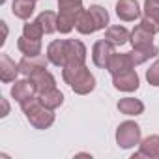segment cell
I'll return each instance as SVG.
<instances>
[{
    "instance_id": "cell-20",
    "label": "cell",
    "mask_w": 159,
    "mask_h": 159,
    "mask_svg": "<svg viewBox=\"0 0 159 159\" xmlns=\"http://www.w3.org/2000/svg\"><path fill=\"white\" fill-rule=\"evenodd\" d=\"M36 10V0H13V4H11V11L17 19H30V15L34 13Z\"/></svg>"
},
{
    "instance_id": "cell-13",
    "label": "cell",
    "mask_w": 159,
    "mask_h": 159,
    "mask_svg": "<svg viewBox=\"0 0 159 159\" xmlns=\"http://www.w3.org/2000/svg\"><path fill=\"white\" fill-rule=\"evenodd\" d=\"M137 157L157 159L159 157V135H148L144 140H140V150L133 155V159Z\"/></svg>"
},
{
    "instance_id": "cell-7",
    "label": "cell",
    "mask_w": 159,
    "mask_h": 159,
    "mask_svg": "<svg viewBox=\"0 0 159 159\" xmlns=\"http://www.w3.org/2000/svg\"><path fill=\"white\" fill-rule=\"evenodd\" d=\"M38 96V90H36V84L30 77L26 79H21V81H15V84L11 86V98L21 105L23 101L30 99V98H36Z\"/></svg>"
},
{
    "instance_id": "cell-9",
    "label": "cell",
    "mask_w": 159,
    "mask_h": 159,
    "mask_svg": "<svg viewBox=\"0 0 159 159\" xmlns=\"http://www.w3.org/2000/svg\"><path fill=\"white\" fill-rule=\"evenodd\" d=\"M66 64H86V47L81 39H66Z\"/></svg>"
},
{
    "instance_id": "cell-27",
    "label": "cell",
    "mask_w": 159,
    "mask_h": 159,
    "mask_svg": "<svg viewBox=\"0 0 159 159\" xmlns=\"http://www.w3.org/2000/svg\"><path fill=\"white\" fill-rule=\"evenodd\" d=\"M43 34H45V32H43V26L39 25L38 19H36V21H30V23H26V25L23 26V36H26V38H30V39H41Z\"/></svg>"
},
{
    "instance_id": "cell-21",
    "label": "cell",
    "mask_w": 159,
    "mask_h": 159,
    "mask_svg": "<svg viewBox=\"0 0 159 159\" xmlns=\"http://www.w3.org/2000/svg\"><path fill=\"white\" fill-rule=\"evenodd\" d=\"M17 49L25 56H38L41 54V39H30L26 36H21L17 41Z\"/></svg>"
},
{
    "instance_id": "cell-2",
    "label": "cell",
    "mask_w": 159,
    "mask_h": 159,
    "mask_svg": "<svg viewBox=\"0 0 159 159\" xmlns=\"http://www.w3.org/2000/svg\"><path fill=\"white\" fill-rule=\"evenodd\" d=\"M21 109L26 116V120L30 122V125H34L36 129H47L54 124V112L52 109H47L39 98H30L26 101L21 103Z\"/></svg>"
},
{
    "instance_id": "cell-23",
    "label": "cell",
    "mask_w": 159,
    "mask_h": 159,
    "mask_svg": "<svg viewBox=\"0 0 159 159\" xmlns=\"http://www.w3.org/2000/svg\"><path fill=\"white\" fill-rule=\"evenodd\" d=\"M157 54H159V49L155 45H152L148 49H131L129 51V56L133 60V66H140V64H144L146 60H150V58H153Z\"/></svg>"
},
{
    "instance_id": "cell-5",
    "label": "cell",
    "mask_w": 159,
    "mask_h": 159,
    "mask_svg": "<svg viewBox=\"0 0 159 159\" xmlns=\"http://www.w3.org/2000/svg\"><path fill=\"white\" fill-rule=\"evenodd\" d=\"M112 54H114V45L109 43L105 38L103 39H98L94 43V47H92V62L98 67H101V69H107L109 67V62H111Z\"/></svg>"
},
{
    "instance_id": "cell-31",
    "label": "cell",
    "mask_w": 159,
    "mask_h": 159,
    "mask_svg": "<svg viewBox=\"0 0 159 159\" xmlns=\"http://www.w3.org/2000/svg\"><path fill=\"white\" fill-rule=\"evenodd\" d=\"M144 6H159V0H146Z\"/></svg>"
},
{
    "instance_id": "cell-4",
    "label": "cell",
    "mask_w": 159,
    "mask_h": 159,
    "mask_svg": "<svg viewBox=\"0 0 159 159\" xmlns=\"http://www.w3.org/2000/svg\"><path fill=\"white\" fill-rule=\"evenodd\" d=\"M58 10L60 11H58L56 28H58L60 34H69L75 28L79 17H81V13L84 11V8H83V4H77V6H60Z\"/></svg>"
},
{
    "instance_id": "cell-1",
    "label": "cell",
    "mask_w": 159,
    "mask_h": 159,
    "mask_svg": "<svg viewBox=\"0 0 159 159\" xmlns=\"http://www.w3.org/2000/svg\"><path fill=\"white\" fill-rule=\"evenodd\" d=\"M62 77L79 96H86L96 88V77L90 73L86 64H66L62 67Z\"/></svg>"
},
{
    "instance_id": "cell-17",
    "label": "cell",
    "mask_w": 159,
    "mask_h": 159,
    "mask_svg": "<svg viewBox=\"0 0 159 159\" xmlns=\"http://www.w3.org/2000/svg\"><path fill=\"white\" fill-rule=\"evenodd\" d=\"M129 36H131V32H129L125 26H120V25L109 26V28L105 30V39H107L109 43H112L114 47H120V45L127 43V41H129Z\"/></svg>"
},
{
    "instance_id": "cell-12",
    "label": "cell",
    "mask_w": 159,
    "mask_h": 159,
    "mask_svg": "<svg viewBox=\"0 0 159 159\" xmlns=\"http://www.w3.org/2000/svg\"><path fill=\"white\" fill-rule=\"evenodd\" d=\"M47 58L56 67L66 66V39H54L47 47Z\"/></svg>"
},
{
    "instance_id": "cell-16",
    "label": "cell",
    "mask_w": 159,
    "mask_h": 159,
    "mask_svg": "<svg viewBox=\"0 0 159 159\" xmlns=\"http://www.w3.org/2000/svg\"><path fill=\"white\" fill-rule=\"evenodd\" d=\"M30 79H32L34 84H36L38 96H39V94H43V92H47V90L56 88V79H54V75H52L51 71H47V69L38 71V73H36V75H32Z\"/></svg>"
},
{
    "instance_id": "cell-6",
    "label": "cell",
    "mask_w": 159,
    "mask_h": 159,
    "mask_svg": "<svg viewBox=\"0 0 159 159\" xmlns=\"http://www.w3.org/2000/svg\"><path fill=\"white\" fill-rule=\"evenodd\" d=\"M112 84L120 92H135V90H139L140 81H139V75L135 69H127L118 75H112Z\"/></svg>"
},
{
    "instance_id": "cell-11",
    "label": "cell",
    "mask_w": 159,
    "mask_h": 159,
    "mask_svg": "<svg viewBox=\"0 0 159 159\" xmlns=\"http://www.w3.org/2000/svg\"><path fill=\"white\" fill-rule=\"evenodd\" d=\"M19 73H21L19 64H15L6 52L0 54V79H2V83H15Z\"/></svg>"
},
{
    "instance_id": "cell-10",
    "label": "cell",
    "mask_w": 159,
    "mask_h": 159,
    "mask_svg": "<svg viewBox=\"0 0 159 159\" xmlns=\"http://www.w3.org/2000/svg\"><path fill=\"white\" fill-rule=\"evenodd\" d=\"M140 6L137 0H118L116 2V15L118 19L129 23V21H135L140 17Z\"/></svg>"
},
{
    "instance_id": "cell-24",
    "label": "cell",
    "mask_w": 159,
    "mask_h": 159,
    "mask_svg": "<svg viewBox=\"0 0 159 159\" xmlns=\"http://www.w3.org/2000/svg\"><path fill=\"white\" fill-rule=\"evenodd\" d=\"M75 28L81 32V34H84V36L98 32V26H96V23H94V19H92V15H90V11H88V10H84V11L81 13V17H79V21H77Z\"/></svg>"
},
{
    "instance_id": "cell-19",
    "label": "cell",
    "mask_w": 159,
    "mask_h": 159,
    "mask_svg": "<svg viewBox=\"0 0 159 159\" xmlns=\"http://www.w3.org/2000/svg\"><path fill=\"white\" fill-rule=\"evenodd\" d=\"M118 111L125 116H139L144 112V103L140 99H135V98H124L118 101Z\"/></svg>"
},
{
    "instance_id": "cell-3",
    "label": "cell",
    "mask_w": 159,
    "mask_h": 159,
    "mask_svg": "<svg viewBox=\"0 0 159 159\" xmlns=\"http://www.w3.org/2000/svg\"><path fill=\"white\" fill-rule=\"evenodd\" d=\"M116 144L124 150L140 144V127H139V124L131 122V120L122 122L116 129Z\"/></svg>"
},
{
    "instance_id": "cell-8",
    "label": "cell",
    "mask_w": 159,
    "mask_h": 159,
    "mask_svg": "<svg viewBox=\"0 0 159 159\" xmlns=\"http://www.w3.org/2000/svg\"><path fill=\"white\" fill-rule=\"evenodd\" d=\"M47 64H49L47 54L23 56V58H21V62H19V67H21V73H23L25 77H32V75H36L38 71L47 69Z\"/></svg>"
},
{
    "instance_id": "cell-18",
    "label": "cell",
    "mask_w": 159,
    "mask_h": 159,
    "mask_svg": "<svg viewBox=\"0 0 159 159\" xmlns=\"http://www.w3.org/2000/svg\"><path fill=\"white\" fill-rule=\"evenodd\" d=\"M140 25L152 34H159V6H144V15Z\"/></svg>"
},
{
    "instance_id": "cell-22",
    "label": "cell",
    "mask_w": 159,
    "mask_h": 159,
    "mask_svg": "<svg viewBox=\"0 0 159 159\" xmlns=\"http://www.w3.org/2000/svg\"><path fill=\"white\" fill-rule=\"evenodd\" d=\"M39 98V101L47 107V109H58L62 103H64V94L58 90V88H52V90H47V92H43V94H39L38 96Z\"/></svg>"
},
{
    "instance_id": "cell-32",
    "label": "cell",
    "mask_w": 159,
    "mask_h": 159,
    "mask_svg": "<svg viewBox=\"0 0 159 159\" xmlns=\"http://www.w3.org/2000/svg\"><path fill=\"white\" fill-rule=\"evenodd\" d=\"M4 2H6V0H0V4H4Z\"/></svg>"
},
{
    "instance_id": "cell-14",
    "label": "cell",
    "mask_w": 159,
    "mask_h": 159,
    "mask_svg": "<svg viewBox=\"0 0 159 159\" xmlns=\"http://www.w3.org/2000/svg\"><path fill=\"white\" fill-rule=\"evenodd\" d=\"M129 41L133 45V49H148L153 45V34L150 30H146L142 25L135 26L131 36H129Z\"/></svg>"
},
{
    "instance_id": "cell-28",
    "label": "cell",
    "mask_w": 159,
    "mask_h": 159,
    "mask_svg": "<svg viewBox=\"0 0 159 159\" xmlns=\"http://www.w3.org/2000/svg\"><path fill=\"white\" fill-rule=\"evenodd\" d=\"M146 81L150 86H159V58L150 66V69L146 71Z\"/></svg>"
},
{
    "instance_id": "cell-26",
    "label": "cell",
    "mask_w": 159,
    "mask_h": 159,
    "mask_svg": "<svg viewBox=\"0 0 159 159\" xmlns=\"http://www.w3.org/2000/svg\"><path fill=\"white\" fill-rule=\"evenodd\" d=\"M88 11H90V15H92L94 23H96L98 30H101V28H105V26L109 25V13H107V10H105L103 6L94 4V6H90V8H88Z\"/></svg>"
},
{
    "instance_id": "cell-25",
    "label": "cell",
    "mask_w": 159,
    "mask_h": 159,
    "mask_svg": "<svg viewBox=\"0 0 159 159\" xmlns=\"http://www.w3.org/2000/svg\"><path fill=\"white\" fill-rule=\"evenodd\" d=\"M38 21H39V25L43 26V32H45V34H52V32L58 30V28H56L58 13H54V11H41V13L38 15Z\"/></svg>"
},
{
    "instance_id": "cell-30",
    "label": "cell",
    "mask_w": 159,
    "mask_h": 159,
    "mask_svg": "<svg viewBox=\"0 0 159 159\" xmlns=\"http://www.w3.org/2000/svg\"><path fill=\"white\" fill-rule=\"evenodd\" d=\"M2 105H4V112H2V116H6V114L10 112V107H8V101H6L4 98H2Z\"/></svg>"
},
{
    "instance_id": "cell-15",
    "label": "cell",
    "mask_w": 159,
    "mask_h": 159,
    "mask_svg": "<svg viewBox=\"0 0 159 159\" xmlns=\"http://www.w3.org/2000/svg\"><path fill=\"white\" fill-rule=\"evenodd\" d=\"M135 66H133V60H131V56H129V52H114L112 54V58H111V62H109V73L111 75H118V73H122V71H127V69H133Z\"/></svg>"
},
{
    "instance_id": "cell-29",
    "label": "cell",
    "mask_w": 159,
    "mask_h": 159,
    "mask_svg": "<svg viewBox=\"0 0 159 159\" xmlns=\"http://www.w3.org/2000/svg\"><path fill=\"white\" fill-rule=\"evenodd\" d=\"M77 4H83V0H58V8L60 6H77Z\"/></svg>"
}]
</instances>
